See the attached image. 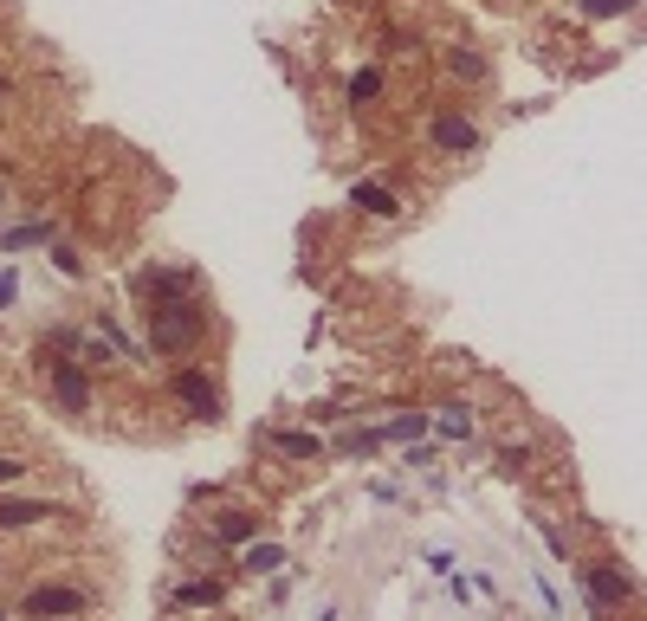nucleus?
I'll use <instances>...</instances> for the list:
<instances>
[{"label": "nucleus", "instance_id": "nucleus-1", "mask_svg": "<svg viewBox=\"0 0 647 621\" xmlns=\"http://www.w3.org/2000/svg\"><path fill=\"white\" fill-rule=\"evenodd\" d=\"M136 292H143V330L156 356H188L208 337V305H201V272L188 266H149L136 272Z\"/></svg>", "mask_w": 647, "mask_h": 621}, {"label": "nucleus", "instance_id": "nucleus-2", "mask_svg": "<svg viewBox=\"0 0 647 621\" xmlns=\"http://www.w3.org/2000/svg\"><path fill=\"white\" fill-rule=\"evenodd\" d=\"M576 583H583L589 615H596V621H615L622 609H635V576H628V563H615V557L576 563Z\"/></svg>", "mask_w": 647, "mask_h": 621}, {"label": "nucleus", "instance_id": "nucleus-3", "mask_svg": "<svg viewBox=\"0 0 647 621\" xmlns=\"http://www.w3.org/2000/svg\"><path fill=\"white\" fill-rule=\"evenodd\" d=\"M85 356H72V343H65V330L46 343V382H52V402L65 414H91V376H85Z\"/></svg>", "mask_w": 647, "mask_h": 621}, {"label": "nucleus", "instance_id": "nucleus-4", "mask_svg": "<svg viewBox=\"0 0 647 621\" xmlns=\"http://www.w3.org/2000/svg\"><path fill=\"white\" fill-rule=\"evenodd\" d=\"M169 402L182 408L188 421H220V408H227V402H220V389L208 382V369H201V363H182V369H175V376H169Z\"/></svg>", "mask_w": 647, "mask_h": 621}, {"label": "nucleus", "instance_id": "nucleus-5", "mask_svg": "<svg viewBox=\"0 0 647 621\" xmlns=\"http://www.w3.org/2000/svg\"><path fill=\"white\" fill-rule=\"evenodd\" d=\"M85 609H91V596H85V589H65V583H33L20 596V615L26 621H78Z\"/></svg>", "mask_w": 647, "mask_h": 621}, {"label": "nucleus", "instance_id": "nucleus-6", "mask_svg": "<svg viewBox=\"0 0 647 621\" xmlns=\"http://www.w3.org/2000/svg\"><path fill=\"white\" fill-rule=\"evenodd\" d=\"M428 143L440 149V156H479V149H486V130H479L466 110H434L428 117Z\"/></svg>", "mask_w": 647, "mask_h": 621}, {"label": "nucleus", "instance_id": "nucleus-7", "mask_svg": "<svg viewBox=\"0 0 647 621\" xmlns=\"http://www.w3.org/2000/svg\"><path fill=\"white\" fill-rule=\"evenodd\" d=\"M52 518H72V512L52 499H13V492H0V531H33V524H52Z\"/></svg>", "mask_w": 647, "mask_h": 621}, {"label": "nucleus", "instance_id": "nucleus-8", "mask_svg": "<svg viewBox=\"0 0 647 621\" xmlns=\"http://www.w3.org/2000/svg\"><path fill=\"white\" fill-rule=\"evenodd\" d=\"M350 207H356L363 220H402V214H408V201L395 195V188H382V182H356V188H350Z\"/></svg>", "mask_w": 647, "mask_h": 621}, {"label": "nucleus", "instance_id": "nucleus-9", "mask_svg": "<svg viewBox=\"0 0 647 621\" xmlns=\"http://www.w3.org/2000/svg\"><path fill=\"white\" fill-rule=\"evenodd\" d=\"M208 531L220 537V544L246 550V544L259 537V512H246V505H233V512H214V518H208Z\"/></svg>", "mask_w": 647, "mask_h": 621}, {"label": "nucleus", "instance_id": "nucleus-10", "mask_svg": "<svg viewBox=\"0 0 647 621\" xmlns=\"http://www.w3.org/2000/svg\"><path fill=\"white\" fill-rule=\"evenodd\" d=\"M570 13L589 20V26H615V20H628V13H647V0H570Z\"/></svg>", "mask_w": 647, "mask_h": 621}, {"label": "nucleus", "instance_id": "nucleus-11", "mask_svg": "<svg viewBox=\"0 0 647 621\" xmlns=\"http://www.w3.org/2000/svg\"><path fill=\"white\" fill-rule=\"evenodd\" d=\"M434 434H440V440H473V434H479L473 402H440V408H434Z\"/></svg>", "mask_w": 647, "mask_h": 621}, {"label": "nucleus", "instance_id": "nucleus-12", "mask_svg": "<svg viewBox=\"0 0 647 621\" xmlns=\"http://www.w3.org/2000/svg\"><path fill=\"white\" fill-rule=\"evenodd\" d=\"M266 447L285 453V460H324V440H318V434H298V427H272Z\"/></svg>", "mask_w": 647, "mask_h": 621}, {"label": "nucleus", "instance_id": "nucleus-13", "mask_svg": "<svg viewBox=\"0 0 647 621\" xmlns=\"http://www.w3.org/2000/svg\"><path fill=\"white\" fill-rule=\"evenodd\" d=\"M220 596H227L220 576H188V583H175V609H220Z\"/></svg>", "mask_w": 647, "mask_h": 621}, {"label": "nucleus", "instance_id": "nucleus-14", "mask_svg": "<svg viewBox=\"0 0 647 621\" xmlns=\"http://www.w3.org/2000/svg\"><path fill=\"white\" fill-rule=\"evenodd\" d=\"M52 214H39V220H20V227H7L0 233V246H7V253H26V246H52Z\"/></svg>", "mask_w": 647, "mask_h": 621}, {"label": "nucleus", "instance_id": "nucleus-15", "mask_svg": "<svg viewBox=\"0 0 647 621\" xmlns=\"http://www.w3.org/2000/svg\"><path fill=\"white\" fill-rule=\"evenodd\" d=\"M240 570H246V576H272V570H285V544H266V537H253V544L240 550Z\"/></svg>", "mask_w": 647, "mask_h": 621}, {"label": "nucleus", "instance_id": "nucleus-16", "mask_svg": "<svg viewBox=\"0 0 647 621\" xmlns=\"http://www.w3.org/2000/svg\"><path fill=\"white\" fill-rule=\"evenodd\" d=\"M447 72H453V78H466V85H479V78H486L492 65H486V52H479V46H447Z\"/></svg>", "mask_w": 647, "mask_h": 621}, {"label": "nucleus", "instance_id": "nucleus-17", "mask_svg": "<svg viewBox=\"0 0 647 621\" xmlns=\"http://www.w3.org/2000/svg\"><path fill=\"white\" fill-rule=\"evenodd\" d=\"M428 427H434V414H415V408H402V414H389V421H382L376 434H382V440H421Z\"/></svg>", "mask_w": 647, "mask_h": 621}, {"label": "nucleus", "instance_id": "nucleus-18", "mask_svg": "<svg viewBox=\"0 0 647 621\" xmlns=\"http://www.w3.org/2000/svg\"><path fill=\"white\" fill-rule=\"evenodd\" d=\"M531 460H538V453H531L525 440H505V447L492 453V466H499V479H525V473H531Z\"/></svg>", "mask_w": 647, "mask_h": 621}, {"label": "nucleus", "instance_id": "nucleus-19", "mask_svg": "<svg viewBox=\"0 0 647 621\" xmlns=\"http://www.w3.org/2000/svg\"><path fill=\"white\" fill-rule=\"evenodd\" d=\"M376 98H382V72H376V65H363V72L350 78V110H369Z\"/></svg>", "mask_w": 647, "mask_h": 621}, {"label": "nucleus", "instance_id": "nucleus-20", "mask_svg": "<svg viewBox=\"0 0 647 621\" xmlns=\"http://www.w3.org/2000/svg\"><path fill=\"white\" fill-rule=\"evenodd\" d=\"M46 253H52V266H59V279H72V285H78V279H85V253H78V246H65V240H52V246H46Z\"/></svg>", "mask_w": 647, "mask_h": 621}, {"label": "nucleus", "instance_id": "nucleus-21", "mask_svg": "<svg viewBox=\"0 0 647 621\" xmlns=\"http://www.w3.org/2000/svg\"><path fill=\"white\" fill-rule=\"evenodd\" d=\"M538 531H544V544H550V557H557V563H576L570 557V537L557 531V518H538Z\"/></svg>", "mask_w": 647, "mask_h": 621}, {"label": "nucleus", "instance_id": "nucleus-22", "mask_svg": "<svg viewBox=\"0 0 647 621\" xmlns=\"http://www.w3.org/2000/svg\"><path fill=\"white\" fill-rule=\"evenodd\" d=\"M20 479H26V460L20 453H0V492H13Z\"/></svg>", "mask_w": 647, "mask_h": 621}, {"label": "nucleus", "instance_id": "nucleus-23", "mask_svg": "<svg viewBox=\"0 0 647 621\" xmlns=\"http://www.w3.org/2000/svg\"><path fill=\"white\" fill-rule=\"evenodd\" d=\"M13 305H20V272L0 266V311H13Z\"/></svg>", "mask_w": 647, "mask_h": 621}, {"label": "nucleus", "instance_id": "nucleus-24", "mask_svg": "<svg viewBox=\"0 0 647 621\" xmlns=\"http://www.w3.org/2000/svg\"><path fill=\"white\" fill-rule=\"evenodd\" d=\"M0 104H7V78H0Z\"/></svg>", "mask_w": 647, "mask_h": 621}, {"label": "nucleus", "instance_id": "nucleus-25", "mask_svg": "<svg viewBox=\"0 0 647 621\" xmlns=\"http://www.w3.org/2000/svg\"><path fill=\"white\" fill-rule=\"evenodd\" d=\"M0 621H7V609H0Z\"/></svg>", "mask_w": 647, "mask_h": 621}]
</instances>
